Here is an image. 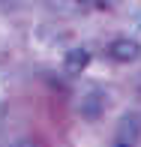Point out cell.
Here are the masks:
<instances>
[{"label":"cell","instance_id":"obj_2","mask_svg":"<svg viewBox=\"0 0 141 147\" xmlns=\"http://www.w3.org/2000/svg\"><path fill=\"white\" fill-rule=\"evenodd\" d=\"M84 3H96V6H108V3H114V0H84Z\"/></svg>","mask_w":141,"mask_h":147},{"label":"cell","instance_id":"obj_1","mask_svg":"<svg viewBox=\"0 0 141 147\" xmlns=\"http://www.w3.org/2000/svg\"><path fill=\"white\" fill-rule=\"evenodd\" d=\"M111 54L120 57V60H132V57L138 54V45H132V42H117V45H111Z\"/></svg>","mask_w":141,"mask_h":147},{"label":"cell","instance_id":"obj_3","mask_svg":"<svg viewBox=\"0 0 141 147\" xmlns=\"http://www.w3.org/2000/svg\"><path fill=\"white\" fill-rule=\"evenodd\" d=\"M12 147H39V144H33V141H18V144H12Z\"/></svg>","mask_w":141,"mask_h":147}]
</instances>
